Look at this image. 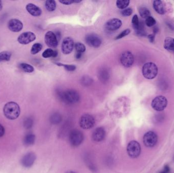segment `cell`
Masks as SVG:
<instances>
[{"mask_svg":"<svg viewBox=\"0 0 174 173\" xmlns=\"http://www.w3.org/2000/svg\"><path fill=\"white\" fill-rule=\"evenodd\" d=\"M168 105V100L166 97L159 95L155 97L152 101L151 106L154 110L162 111L166 108Z\"/></svg>","mask_w":174,"mask_h":173,"instance_id":"obj_3","label":"cell"},{"mask_svg":"<svg viewBox=\"0 0 174 173\" xmlns=\"http://www.w3.org/2000/svg\"><path fill=\"white\" fill-rule=\"evenodd\" d=\"M128 154L132 158H137L141 152V147L140 143L136 141H132L128 144L127 147Z\"/></svg>","mask_w":174,"mask_h":173,"instance_id":"obj_4","label":"cell"},{"mask_svg":"<svg viewBox=\"0 0 174 173\" xmlns=\"http://www.w3.org/2000/svg\"><path fill=\"white\" fill-rule=\"evenodd\" d=\"M86 42L89 46L98 48L101 44V39L99 36L95 34H89L86 36Z\"/></svg>","mask_w":174,"mask_h":173,"instance_id":"obj_9","label":"cell"},{"mask_svg":"<svg viewBox=\"0 0 174 173\" xmlns=\"http://www.w3.org/2000/svg\"><path fill=\"white\" fill-rule=\"evenodd\" d=\"M91 79L90 78L88 77H84L83 78V80H82V82L83 83V84L87 85H89L91 83Z\"/></svg>","mask_w":174,"mask_h":173,"instance_id":"obj_38","label":"cell"},{"mask_svg":"<svg viewBox=\"0 0 174 173\" xmlns=\"http://www.w3.org/2000/svg\"><path fill=\"white\" fill-rule=\"evenodd\" d=\"M59 2L61 3V4H64L65 5H69L72 3H74L73 0H60Z\"/></svg>","mask_w":174,"mask_h":173,"instance_id":"obj_39","label":"cell"},{"mask_svg":"<svg viewBox=\"0 0 174 173\" xmlns=\"http://www.w3.org/2000/svg\"><path fill=\"white\" fill-rule=\"evenodd\" d=\"M62 118L59 113H54L50 118L51 122L53 125H58L61 122Z\"/></svg>","mask_w":174,"mask_h":173,"instance_id":"obj_25","label":"cell"},{"mask_svg":"<svg viewBox=\"0 0 174 173\" xmlns=\"http://www.w3.org/2000/svg\"><path fill=\"white\" fill-rule=\"evenodd\" d=\"M84 140V135L77 129H73L69 134V142L73 147H77L81 144Z\"/></svg>","mask_w":174,"mask_h":173,"instance_id":"obj_5","label":"cell"},{"mask_svg":"<svg viewBox=\"0 0 174 173\" xmlns=\"http://www.w3.org/2000/svg\"><path fill=\"white\" fill-rule=\"evenodd\" d=\"M33 120L30 117L26 118L24 121V126L26 129H30L33 127Z\"/></svg>","mask_w":174,"mask_h":173,"instance_id":"obj_33","label":"cell"},{"mask_svg":"<svg viewBox=\"0 0 174 173\" xmlns=\"http://www.w3.org/2000/svg\"><path fill=\"white\" fill-rule=\"evenodd\" d=\"M148 38L151 42H153L155 39V36L153 34L149 35L148 36Z\"/></svg>","mask_w":174,"mask_h":173,"instance_id":"obj_42","label":"cell"},{"mask_svg":"<svg viewBox=\"0 0 174 173\" xmlns=\"http://www.w3.org/2000/svg\"><path fill=\"white\" fill-rule=\"evenodd\" d=\"M11 57V53L9 51H4L0 53V62L9 61Z\"/></svg>","mask_w":174,"mask_h":173,"instance_id":"obj_28","label":"cell"},{"mask_svg":"<svg viewBox=\"0 0 174 173\" xmlns=\"http://www.w3.org/2000/svg\"><path fill=\"white\" fill-rule=\"evenodd\" d=\"M92 137L95 142H99L103 141L105 137V129L102 127H98L94 131Z\"/></svg>","mask_w":174,"mask_h":173,"instance_id":"obj_17","label":"cell"},{"mask_svg":"<svg viewBox=\"0 0 174 173\" xmlns=\"http://www.w3.org/2000/svg\"><path fill=\"white\" fill-rule=\"evenodd\" d=\"M170 172V168L169 167L168 165H164V170L161 172H160V173H169Z\"/></svg>","mask_w":174,"mask_h":173,"instance_id":"obj_40","label":"cell"},{"mask_svg":"<svg viewBox=\"0 0 174 173\" xmlns=\"http://www.w3.org/2000/svg\"><path fill=\"white\" fill-rule=\"evenodd\" d=\"M2 8H3V4L2 1H0V11L2 10Z\"/></svg>","mask_w":174,"mask_h":173,"instance_id":"obj_45","label":"cell"},{"mask_svg":"<svg viewBox=\"0 0 174 173\" xmlns=\"http://www.w3.org/2000/svg\"><path fill=\"white\" fill-rule=\"evenodd\" d=\"M129 3V0H118L116 2V5L120 9H125L128 6Z\"/></svg>","mask_w":174,"mask_h":173,"instance_id":"obj_29","label":"cell"},{"mask_svg":"<svg viewBox=\"0 0 174 173\" xmlns=\"http://www.w3.org/2000/svg\"><path fill=\"white\" fill-rule=\"evenodd\" d=\"M74 47V43L73 39L70 37H66L63 41L62 43V51L64 55H68L73 51Z\"/></svg>","mask_w":174,"mask_h":173,"instance_id":"obj_11","label":"cell"},{"mask_svg":"<svg viewBox=\"0 0 174 173\" xmlns=\"http://www.w3.org/2000/svg\"><path fill=\"white\" fill-rule=\"evenodd\" d=\"M20 68L22 71L26 73H32L34 71V67L26 63H22L19 64Z\"/></svg>","mask_w":174,"mask_h":173,"instance_id":"obj_27","label":"cell"},{"mask_svg":"<svg viewBox=\"0 0 174 173\" xmlns=\"http://www.w3.org/2000/svg\"><path fill=\"white\" fill-rule=\"evenodd\" d=\"M164 48L167 51L174 52V38L166 37L164 40Z\"/></svg>","mask_w":174,"mask_h":173,"instance_id":"obj_20","label":"cell"},{"mask_svg":"<svg viewBox=\"0 0 174 173\" xmlns=\"http://www.w3.org/2000/svg\"><path fill=\"white\" fill-rule=\"evenodd\" d=\"M3 112L7 118L14 120L17 118L20 115V107L15 102H9L4 106Z\"/></svg>","mask_w":174,"mask_h":173,"instance_id":"obj_1","label":"cell"},{"mask_svg":"<svg viewBox=\"0 0 174 173\" xmlns=\"http://www.w3.org/2000/svg\"><path fill=\"white\" fill-rule=\"evenodd\" d=\"M153 6L154 10L158 14L164 15L165 13L164 7L161 1L155 0L153 1Z\"/></svg>","mask_w":174,"mask_h":173,"instance_id":"obj_19","label":"cell"},{"mask_svg":"<svg viewBox=\"0 0 174 173\" xmlns=\"http://www.w3.org/2000/svg\"><path fill=\"white\" fill-rule=\"evenodd\" d=\"M61 66H64V68L68 71H74L76 69V66L73 64H61Z\"/></svg>","mask_w":174,"mask_h":173,"instance_id":"obj_37","label":"cell"},{"mask_svg":"<svg viewBox=\"0 0 174 173\" xmlns=\"http://www.w3.org/2000/svg\"><path fill=\"white\" fill-rule=\"evenodd\" d=\"M45 7L49 12L55 11L56 8V2L53 0H48L45 2Z\"/></svg>","mask_w":174,"mask_h":173,"instance_id":"obj_24","label":"cell"},{"mask_svg":"<svg viewBox=\"0 0 174 173\" xmlns=\"http://www.w3.org/2000/svg\"><path fill=\"white\" fill-rule=\"evenodd\" d=\"M74 47L77 53H83L86 51V47L83 44L81 43L77 42L74 44Z\"/></svg>","mask_w":174,"mask_h":173,"instance_id":"obj_32","label":"cell"},{"mask_svg":"<svg viewBox=\"0 0 174 173\" xmlns=\"http://www.w3.org/2000/svg\"><path fill=\"white\" fill-rule=\"evenodd\" d=\"M42 45L40 43H35L31 48V53L32 55H36L37 53H39L42 50Z\"/></svg>","mask_w":174,"mask_h":173,"instance_id":"obj_30","label":"cell"},{"mask_svg":"<svg viewBox=\"0 0 174 173\" xmlns=\"http://www.w3.org/2000/svg\"><path fill=\"white\" fill-rule=\"evenodd\" d=\"M130 33V30L129 29H126L125 30H123V32H122L121 34H120L119 35H118L116 37V40H119L120 39L123 38L124 37L127 36L128 35H129Z\"/></svg>","mask_w":174,"mask_h":173,"instance_id":"obj_35","label":"cell"},{"mask_svg":"<svg viewBox=\"0 0 174 173\" xmlns=\"http://www.w3.org/2000/svg\"><path fill=\"white\" fill-rule=\"evenodd\" d=\"M109 73L106 69H102L99 73V78L102 82H106L109 78Z\"/></svg>","mask_w":174,"mask_h":173,"instance_id":"obj_23","label":"cell"},{"mask_svg":"<svg viewBox=\"0 0 174 173\" xmlns=\"http://www.w3.org/2000/svg\"><path fill=\"white\" fill-rule=\"evenodd\" d=\"M132 13V9L131 8L124 9L121 12V14L124 16H129Z\"/></svg>","mask_w":174,"mask_h":173,"instance_id":"obj_36","label":"cell"},{"mask_svg":"<svg viewBox=\"0 0 174 173\" xmlns=\"http://www.w3.org/2000/svg\"><path fill=\"white\" fill-rule=\"evenodd\" d=\"M95 123L94 118L88 114L83 115L79 120L80 127L84 129H89L92 128L94 126Z\"/></svg>","mask_w":174,"mask_h":173,"instance_id":"obj_8","label":"cell"},{"mask_svg":"<svg viewBox=\"0 0 174 173\" xmlns=\"http://www.w3.org/2000/svg\"><path fill=\"white\" fill-rule=\"evenodd\" d=\"M5 134V129L1 124H0V138L2 137Z\"/></svg>","mask_w":174,"mask_h":173,"instance_id":"obj_41","label":"cell"},{"mask_svg":"<svg viewBox=\"0 0 174 173\" xmlns=\"http://www.w3.org/2000/svg\"><path fill=\"white\" fill-rule=\"evenodd\" d=\"M120 62L124 66L129 68L134 64V55L130 51H125L121 55Z\"/></svg>","mask_w":174,"mask_h":173,"instance_id":"obj_12","label":"cell"},{"mask_svg":"<svg viewBox=\"0 0 174 173\" xmlns=\"http://www.w3.org/2000/svg\"><path fill=\"white\" fill-rule=\"evenodd\" d=\"M139 13L141 17L145 19H146L151 16L150 11L148 10L147 8L144 7H142L139 8Z\"/></svg>","mask_w":174,"mask_h":173,"instance_id":"obj_26","label":"cell"},{"mask_svg":"<svg viewBox=\"0 0 174 173\" xmlns=\"http://www.w3.org/2000/svg\"><path fill=\"white\" fill-rule=\"evenodd\" d=\"M8 28L13 32H19L22 30L23 24L17 19H10L8 23Z\"/></svg>","mask_w":174,"mask_h":173,"instance_id":"obj_14","label":"cell"},{"mask_svg":"<svg viewBox=\"0 0 174 173\" xmlns=\"http://www.w3.org/2000/svg\"><path fill=\"white\" fill-rule=\"evenodd\" d=\"M36 35L32 32H26L20 34L17 38V41L21 44L26 45L36 39Z\"/></svg>","mask_w":174,"mask_h":173,"instance_id":"obj_10","label":"cell"},{"mask_svg":"<svg viewBox=\"0 0 174 173\" xmlns=\"http://www.w3.org/2000/svg\"><path fill=\"white\" fill-rule=\"evenodd\" d=\"M81 56H82V53H77V54L75 55V57L77 59H79V58H81Z\"/></svg>","mask_w":174,"mask_h":173,"instance_id":"obj_43","label":"cell"},{"mask_svg":"<svg viewBox=\"0 0 174 173\" xmlns=\"http://www.w3.org/2000/svg\"><path fill=\"white\" fill-rule=\"evenodd\" d=\"M45 42L51 48H56L58 45V40L54 33L49 31L45 35Z\"/></svg>","mask_w":174,"mask_h":173,"instance_id":"obj_13","label":"cell"},{"mask_svg":"<svg viewBox=\"0 0 174 173\" xmlns=\"http://www.w3.org/2000/svg\"><path fill=\"white\" fill-rule=\"evenodd\" d=\"M74 3H79L81 2V0H73Z\"/></svg>","mask_w":174,"mask_h":173,"instance_id":"obj_44","label":"cell"},{"mask_svg":"<svg viewBox=\"0 0 174 173\" xmlns=\"http://www.w3.org/2000/svg\"><path fill=\"white\" fill-rule=\"evenodd\" d=\"M142 74L145 78L153 79L158 74V68L153 62H147L142 68Z\"/></svg>","mask_w":174,"mask_h":173,"instance_id":"obj_2","label":"cell"},{"mask_svg":"<svg viewBox=\"0 0 174 173\" xmlns=\"http://www.w3.org/2000/svg\"><path fill=\"white\" fill-rule=\"evenodd\" d=\"M122 25L121 20L118 18H113L109 20L105 24V28L107 30H117L121 28Z\"/></svg>","mask_w":174,"mask_h":173,"instance_id":"obj_16","label":"cell"},{"mask_svg":"<svg viewBox=\"0 0 174 173\" xmlns=\"http://www.w3.org/2000/svg\"><path fill=\"white\" fill-rule=\"evenodd\" d=\"M156 23V20L152 16H150L146 19V25L149 27L154 26Z\"/></svg>","mask_w":174,"mask_h":173,"instance_id":"obj_34","label":"cell"},{"mask_svg":"<svg viewBox=\"0 0 174 173\" xmlns=\"http://www.w3.org/2000/svg\"><path fill=\"white\" fill-rule=\"evenodd\" d=\"M26 10L31 15L35 17L40 16L42 14V10L40 8L32 3L26 5Z\"/></svg>","mask_w":174,"mask_h":173,"instance_id":"obj_18","label":"cell"},{"mask_svg":"<svg viewBox=\"0 0 174 173\" xmlns=\"http://www.w3.org/2000/svg\"><path fill=\"white\" fill-rule=\"evenodd\" d=\"M58 55L57 51H53L52 49H47L42 53V57L45 58H49V57H55Z\"/></svg>","mask_w":174,"mask_h":173,"instance_id":"obj_22","label":"cell"},{"mask_svg":"<svg viewBox=\"0 0 174 173\" xmlns=\"http://www.w3.org/2000/svg\"><path fill=\"white\" fill-rule=\"evenodd\" d=\"M36 156L33 152L26 153L22 159V165L26 167H30L34 163Z\"/></svg>","mask_w":174,"mask_h":173,"instance_id":"obj_15","label":"cell"},{"mask_svg":"<svg viewBox=\"0 0 174 173\" xmlns=\"http://www.w3.org/2000/svg\"><path fill=\"white\" fill-rule=\"evenodd\" d=\"M75 173V172H73V171H69V172H67V173Z\"/></svg>","mask_w":174,"mask_h":173,"instance_id":"obj_46","label":"cell"},{"mask_svg":"<svg viewBox=\"0 0 174 173\" xmlns=\"http://www.w3.org/2000/svg\"><path fill=\"white\" fill-rule=\"evenodd\" d=\"M157 135H156V133L154 131H149L144 135L143 137V142L144 145H145L146 147L149 148L154 147L156 145V143H157Z\"/></svg>","mask_w":174,"mask_h":173,"instance_id":"obj_7","label":"cell"},{"mask_svg":"<svg viewBox=\"0 0 174 173\" xmlns=\"http://www.w3.org/2000/svg\"><path fill=\"white\" fill-rule=\"evenodd\" d=\"M35 141V136L32 134L26 135L24 139V143L26 146H31L34 144Z\"/></svg>","mask_w":174,"mask_h":173,"instance_id":"obj_21","label":"cell"},{"mask_svg":"<svg viewBox=\"0 0 174 173\" xmlns=\"http://www.w3.org/2000/svg\"><path fill=\"white\" fill-rule=\"evenodd\" d=\"M62 95V98L67 103L75 104L79 100V94L72 89L65 91Z\"/></svg>","mask_w":174,"mask_h":173,"instance_id":"obj_6","label":"cell"},{"mask_svg":"<svg viewBox=\"0 0 174 173\" xmlns=\"http://www.w3.org/2000/svg\"><path fill=\"white\" fill-rule=\"evenodd\" d=\"M132 24L134 29L136 30H138L140 28V26H141L137 15H134L132 18Z\"/></svg>","mask_w":174,"mask_h":173,"instance_id":"obj_31","label":"cell"}]
</instances>
